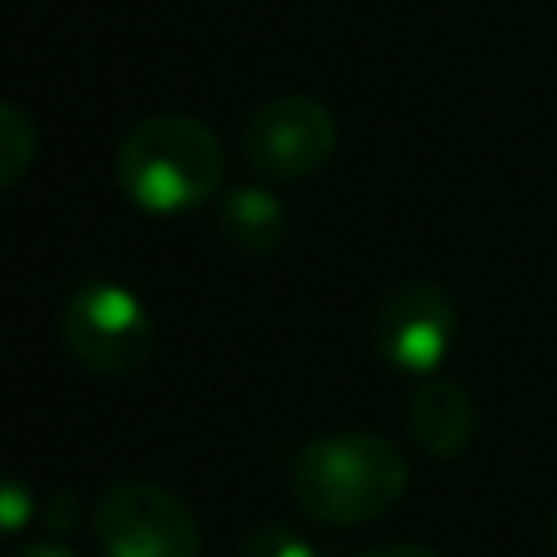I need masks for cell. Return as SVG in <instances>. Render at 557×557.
Instances as JSON below:
<instances>
[{"label":"cell","instance_id":"1","mask_svg":"<svg viewBox=\"0 0 557 557\" xmlns=\"http://www.w3.org/2000/svg\"><path fill=\"white\" fill-rule=\"evenodd\" d=\"M287 487L305 518L322 527H366L400 505L409 461L379 431H326L296 453Z\"/></svg>","mask_w":557,"mask_h":557},{"label":"cell","instance_id":"2","mask_svg":"<svg viewBox=\"0 0 557 557\" xmlns=\"http://www.w3.org/2000/svg\"><path fill=\"white\" fill-rule=\"evenodd\" d=\"M113 174L131 205L148 213H183L218 196L226 152L200 117L157 113L126 131Z\"/></svg>","mask_w":557,"mask_h":557},{"label":"cell","instance_id":"3","mask_svg":"<svg viewBox=\"0 0 557 557\" xmlns=\"http://www.w3.org/2000/svg\"><path fill=\"white\" fill-rule=\"evenodd\" d=\"M100 557H200V527L183 496L152 479H113L91 505Z\"/></svg>","mask_w":557,"mask_h":557},{"label":"cell","instance_id":"4","mask_svg":"<svg viewBox=\"0 0 557 557\" xmlns=\"http://www.w3.org/2000/svg\"><path fill=\"white\" fill-rule=\"evenodd\" d=\"M65 348L104 379H131L152 361V318L122 283H83L61 309Z\"/></svg>","mask_w":557,"mask_h":557},{"label":"cell","instance_id":"5","mask_svg":"<svg viewBox=\"0 0 557 557\" xmlns=\"http://www.w3.org/2000/svg\"><path fill=\"white\" fill-rule=\"evenodd\" d=\"M335 139H339L335 113L305 91H287L248 113L239 148L252 174L274 183H296L331 161Z\"/></svg>","mask_w":557,"mask_h":557},{"label":"cell","instance_id":"6","mask_svg":"<svg viewBox=\"0 0 557 557\" xmlns=\"http://www.w3.org/2000/svg\"><path fill=\"white\" fill-rule=\"evenodd\" d=\"M379 361L405 374H435L457 344V305L440 283L409 278L379 296L370 318Z\"/></svg>","mask_w":557,"mask_h":557},{"label":"cell","instance_id":"7","mask_svg":"<svg viewBox=\"0 0 557 557\" xmlns=\"http://www.w3.org/2000/svg\"><path fill=\"white\" fill-rule=\"evenodd\" d=\"M405 431L435 461L461 457L474 440V400H470V392L453 379L426 374L405 400Z\"/></svg>","mask_w":557,"mask_h":557},{"label":"cell","instance_id":"8","mask_svg":"<svg viewBox=\"0 0 557 557\" xmlns=\"http://www.w3.org/2000/svg\"><path fill=\"white\" fill-rule=\"evenodd\" d=\"M218 235L244 257H270L287 239V205L261 183L231 187L218 200Z\"/></svg>","mask_w":557,"mask_h":557},{"label":"cell","instance_id":"9","mask_svg":"<svg viewBox=\"0 0 557 557\" xmlns=\"http://www.w3.org/2000/svg\"><path fill=\"white\" fill-rule=\"evenodd\" d=\"M35 152H39V131H35L30 113L0 100V191L17 187L30 174Z\"/></svg>","mask_w":557,"mask_h":557},{"label":"cell","instance_id":"10","mask_svg":"<svg viewBox=\"0 0 557 557\" xmlns=\"http://www.w3.org/2000/svg\"><path fill=\"white\" fill-rule=\"evenodd\" d=\"M235 557H318V548H313L300 531H292V527L261 522V527H252V531L239 540Z\"/></svg>","mask_w":557,"mask_h":557},{"label":"cell","instance_id":"11","mask_svg":"<svg viewBox=\"0 0 557 557\" xmlns=\"http://www.w3.org/2000/svg\"><path fill=\"white\" fill-rule=\"evenodd\" d=\"M39 513V500L26 479L0 470V540H17Z\"/></svg>","mask_w":557,"mask_h":557},{"label":"cell","instance_id":"12","mask_svg":"<svg viewBox=\"0 0 557 557\" xmlns=\"http://www.w3.org/2000/svg\"><path fill=\"white\" fill-rule=\"evenodd\" d=\"M39 518H44V527L52 535H61L65 527H74V496H52L48 509H39Z\"/></svg>","mask_w":557,"mask_h":557},{"label":"cell","instance_id":"13","mask_svg":"<svg viewBox=\"0 0 557 557\" xmlns=\"http://www.w3.org/2000/svg\"><path fill=\"white\" fill-rule=\"evenodd\" d=\"M352 557H444V553H435L426 544H374V548H361Z\"/></svg>","mask_w":557,"mask_h":557},{"label":"cell","instance_id":"14","mask_svg":"<svg viewBox=\"0 0 557 557\" xmlns=\"http://www.w3.org/2000/svg\"><path fill=\"white\" fill-rule=\"evenodd\" d=\"M9 557H74L70 548H61L57 540H35V544H22L17 553H9Z\"/></svg>","mask_w":557,"mask_h":557},{"label":"cell","instance_id":"15","mask_svg":"<svg viewBox=\"0 0 557 557\" xmlns=\"http://www.w3.org/2000/svg\"><path fill=\"white\" fill-rule=\"evenodd\" d=\"M548 544H553V553H557V513L548 518Z\"/></svg>","mask_w":557,"mask_h":557}]
</instances>
